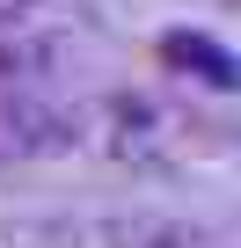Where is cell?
<instances>
[{
	"label": "cell",
	"mask_w": 241,
	"mask_h": 248,
	"mask_svg": "<svg viewBox=\"0 0 241 248\" xmlns=\"http://www.w3.org/2000/svg\"><path fill=\"white\" fill-rule=\"evenodd\" d=\"M161 66L168 73H197L205 88H241V59H226L212 37H197V30H168L161 37Z\"/></svg>",
	"instance_id": "cell-1"
},
{
	"label": "cell",
	"mask_w": 241,
	"mask_h": 248,
	"mask_svg": "<svg viewBox=\"0 0 241 248\" xmlns=\"http://www.w3.org/2000/svg\"><path fill=\"white\" fill-rule=\"evenodd\" d=\"M30 8H37V0H0V22H22Z\"/></svg>",
	"instance_id": "cell-2"
}]
</instances>
